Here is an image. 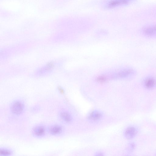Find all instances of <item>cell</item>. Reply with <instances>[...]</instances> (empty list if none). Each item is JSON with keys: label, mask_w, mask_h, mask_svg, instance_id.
Masks as SVG:
<instances>
[{"label": "cell", "mask_w": 156, "mask_h": 156, "mask_svg": "<svg viewBox=\"0 0 156 156\" xmlns=\"http://www.w3.org/2000/svg\"><path fill=\"white\" fill-rule=\"evenodd\" d=\"M135 73L134 70L132 69H126L122 70L110 76L112 79H123L132 76Z\"/></svg>", "instance_id": "6da1fadb"}, {"label": "cell", "mask_w": 156, "mask_h": 156, "mask_svg": "<svg viewBox=\"0 0 156 156\" xmlns=\"http://www.w3.org/2000/svg\"><path fill=\"white\" fill-rule=\"evenodd\" d=\"M134 0H109L106 4L105 7L108 9L113 8L125 5Z\"/></svg>", "instance_id": "7a4b0ae2"}, {"label": "cell", "mask_w": 156, "mask_h": 156, "mask_svg": "<svg viewBox=\"0 0 156 156\" xmlns=\"http://www.w3.org/2000/svg\"><path fill=\"white\" fill-rule=\"evenodd\" d=\"M23 104L19 101H15L11 105V111L15 115L20 114L23 112Z\"/></svg>", "instance_id": "3957f363"}, {"label": "cell", "mask_w": 156, "mask_h": 156, "mask_svg": "<svg viewBox=\"0 0 156 156\" xmlns=\"http://www.w3.org/2000/svg\"><path fill=\"white\" fill-rule=\"evenodd\" d=\"M143 84L147 88H153L156 85V79L152 76L147 77L144 80Z\"/></svg>", "instance_id": "277c9868"}, {"label": "cell", "mask_w": 156, "mask_h": 156, "mask_svg": "<svg viewBox=\"0 0 156 156\" xmlns=\"http://www.w3.org/2000/svg\"><path fill=\"white\" fill-rule=\"evenodd\" d=\"M143 31L147 36L156 35V25L147 27L144 29Z\"/></svg>", "instance_id": "5b68a950"}, {"label": "cell", "mask_w": 156, "mask_h": 156, "mask_svg": "<svg viewBox=\"0 0 156 156\" xmlns=\"http://www.w3.org/2000/svg\"><path fill=\"white\" fill-rule=\"evenodd\" d=\"M45 129L42 126H39L35 127L33 129V133L34 135L37 136H43L45 133Z\"/></svg>", "instance_id": "8992f818"}, {"label": "cell", "mask_w": 156, "mask_h": 156, "mask_svg": "<svg viewBox=\"0 0 156 156\" xmlns=\"http://www.w3.org/2000/svg\"><path fill=\"white\" fill-rule=\"evenodd\" d=\"M61 126L58 125L51 126L49 128V132L52 134L55 135L60 134L62 131Z\"/></svg>", "instance_id": "52a82bcc"}, {"label": "cell", "mask_w": 156, "mask_h": 156, "mask_svg": "<svg viewBox=\"0 0 156 156\" xmlns=\"http://www.w3.org/2000/svg\"><path fill=\"white\" fill-rule=\"evenodd\" d=\"M136 131L133 127H129L127 128L125 132V136L127 139L133 138L135 135Z\"/></svg>", "instance_id": "ba28073f"}, {"label": "cell", "mask_w": 156, "mask_h": 156, "mask_svg": "<svg viewBox=\"0 0 156 156\" xmlns=\"http://www.w3.org/2000/svg\"><path fill=\"white\" fill-rule=\"evenodd\" d=\"M102 117V114L99 112L94 111L90 113L88 116L89 119L92 121L100 119Z\"/></svg>", "instance_id": "9c48e42d"}, {"label": "cell", "mask_w": 156, "mask_h": 156, "mask_svg": "<svg viewBox=\"0 0 156 156\" xmlns=\"http://www.w3.org/2000/svg\"><path fill=\"white\" fill-rule=\"evenodd\" d=\"M61 118L63 121L67 122H70L72 119V117L70 114L66 112H62L60 114Z\"/></svg>", "instance_id": "30bf717a"}, {"label": "cell", "mask_w": 156, "mask_h": 156, "mask_svg": "<svg viewBox=\"0 0 156 156\" xmlns=\"http://www.w3.org/2000/svg\"><path fill=\"white\" fill-rule=\"evenodd\" d=\"M108 80L107 76L106 75H100L97 77L96 81L100 83H104Z\"/></svg>", "instance_id": "8fae6325"}, {"label": "cell", "mask_w": 156, "mask_h": 156, "mask_svg": "<svg viewBox=\"0 0 156 156\" xmlns=\"http://www.w3.org/2000/svg\"><path fill=\"white\" fill-rule=\"evenodd\" d=\"M11 154V151L7 149H1L0 155H9Z\"/></svg>", "instance_id": "7c38bea8"}]
</instances>
